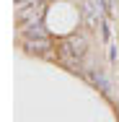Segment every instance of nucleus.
Wrapping results in <instances>:
<instances>
[{
	"label": "nucleus",
	"mask_w": 119,
	"mask_h": 122,
	"mask_svg": "<svg viewBox=\"0 0 119 122\" xmlns=\"http://www.w3.org/2000/svg\"><path fill=\"white\" fill-rule=\"evenodd\" d=\"M86 49H88V42H86V36H78V34H70V36H65L62 42H60V57H62V62L72 68L75 73L80 70V60L86 57Z\"/></svg>",
	"instance_id": "f257e3e1"
},
{
	"label": "nucleus",
	"mask_w": 119,
	"mask_h": 122,
	"mask_svg": "<svg viewBox=\"0 0 119 122\" xmlns=\"http://www.w3.org/2000/svg\"><path fill=\"white\" fill-rule=\"evenodd\" d=\"M44 13H47V3H29L24 8H18V24L24 26H34V24H42V18H44Z\"/></svg>",
	"instance_id": "f03ea898"
},
{
	"label": "nucleus",
	"mask_w": 119,
	"mask_h": 122,
	"mask_svg": "<svg viewBox=\"0 0 119 122\" xmlns=\"http://www.w3.org/2000/svg\"><path fill=\"white\" fill-rule=\"evenodd\" d=\"M24 47L31 55H47L52 49V42H49V36H36V39H24Z\"/></svg>",
	"instance_id": "7ed1b4c3"
},
{
	"label": "nucleus",
	"mask_w": 119,
	"mask_h": 122,
	"mask_svg": "<svg viewBox=\"0 0 119 122\" xmlns=\"http://www.w3.org/2000/svg\"><path fill=\"white\" fill-rule=\"evenodd\" d=\"M86 81L91 83V86H96L101 94H109V81H106V75L101 73V70H86Z\"/></svg>",
	"instance_id": "20e7f679"
},
{
	"label": "nucleus",
	"mask_w": 119,
	"mask_h": 122,
	"mask_svg": "<svg viewBox=\"0 0 119 122\" xmlns=\"http://www.w3.org/2000/svg\"><path fill=\"white\" fill-rule=\"evenodd\" d=\"M36 36H47V31H44L42 24H34V26H26L24 29V39H36Z\"/></svg>",
	"instance_id": "39448f33"
},
{
	"label": "nucleus",
	"mask_w": 119,
	"mask_h": 122,
	"mask_svg": "<svg viewBox=\"0 0 119 122\" xmlns=\"http://www.w3.org/2000/svg\"><path fill=\"white\" fill-rule=\"evenodd\" d=\"M29 3H31V0H16V5H18V8H24V5H29Z\"/></svg>",
	"instance_id": "423d86ee"
}]
</instances>
